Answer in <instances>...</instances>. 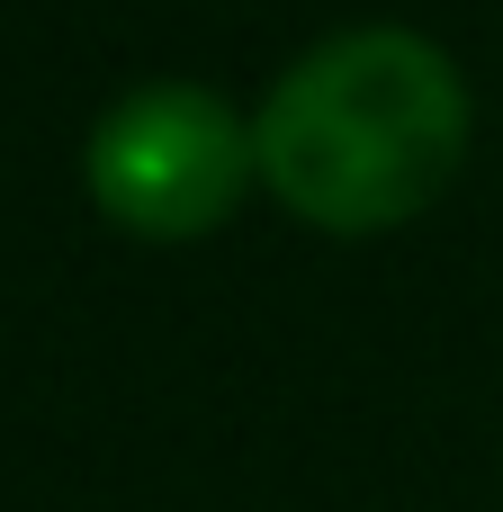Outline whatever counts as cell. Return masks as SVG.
Listing matches in <instances>:
<instances>
[{
	"instance_id": "1",
	"label": "cell",
	"mask_w": 503,
	"mask_h": 512,
	"mask_svg": "<svg viewBox=\"0 0 503 512\" xmlns=\"http://www.w3.org/2000/svg\"><path fill=\"white\" fill-rule=\"evenodd\" d=\"M468 81L423 27H342L252 108L261 189L315 234H396L468 162Z\"/></svg>"
},
{
	"instance_id": "2",
	"label": "cell",
	"mask_w": 503,
	"mask_h": 512,
	"mask_svg": "<svg viewBox=\"0 0 503 512\" xmlns=\"http://www.w3.org/2000/svg\"><path fill=\"white\" fill-rule=\"evenodd\" d=\"M81 180L99 198V216L135 243H198L216 234L252 180V117L207 90V81H144L126 99H108V117L81 144Z\"/></svg>"
}]
</instances>
